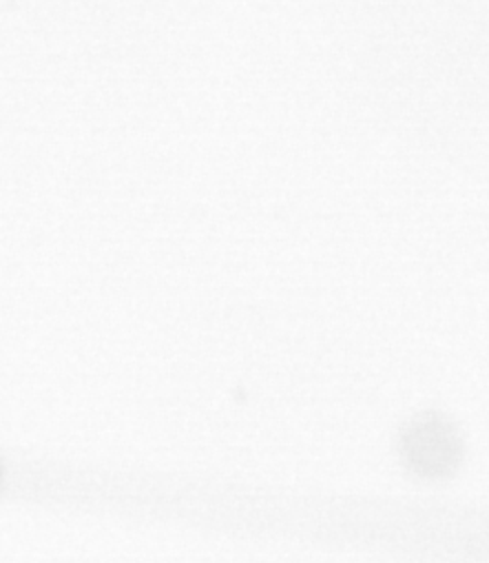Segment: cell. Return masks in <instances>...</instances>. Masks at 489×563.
Here are the masks:
<instances>
[{"instance_id": "cell-1", "label": "cell", "mask_w": 489, "mask_h": 563, "mask_svg": "<svg viewBox=\"0 0 489 563\" xmlns=\"http://www.w3.org/2000/svg\"><path fill=\"white\" fill-rule=\"evenodd\" d=\"M412 446H414V462L427 464V468L434 473H438L443 462H447L449 457L447 438H443V431H436L432 424L421 433H416Z\"/></svg>"}]
</instances>
